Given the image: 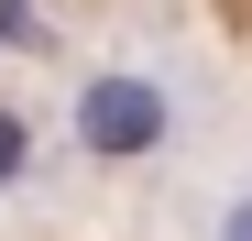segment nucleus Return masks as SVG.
I'll return each instance as SVG.
<instances>
[{"instance_id": "1", "label": "nucleus", "mask_w": 252, "mask_h": 241, "mask_svg": "<svg viewBox=\"0 0 252 241\" xmlns=\"http://www.w3.org/2000/svg\"><path fill=\"white\" fill-rule=\"evenodd\" d=\"M77 132H88V153H154L164 143V88L154 77H99L88 110H77Z\"/></svg>"}, {"instance_id": "2", "label": "nucleus", "mask_w": 252, "mask_h": 241, "mask_svg": "<svg viewBox=\"0 0 252 241\" xmlns=\"http://www.w3.org/2000/svg\"><path fill=\"white\" fill-rule=\"evenodd\" d=\"M22 165H33V120L0 99V186H22Z\"/></svg>"}, {"instance_id": "3", "label": "nucleus", "mask_w": 252, "mask_h": 241, "mask_svg": "<svg viewBox=\"0 0 252 241\" xmlns=\"http://www.w3.org/2000/svg\"><path fill=\"white\" fill-rule=\"evenodd\" d=\"M220 241H252V186H241L230 209H220Z\"/></svg>"}]
</instances>
